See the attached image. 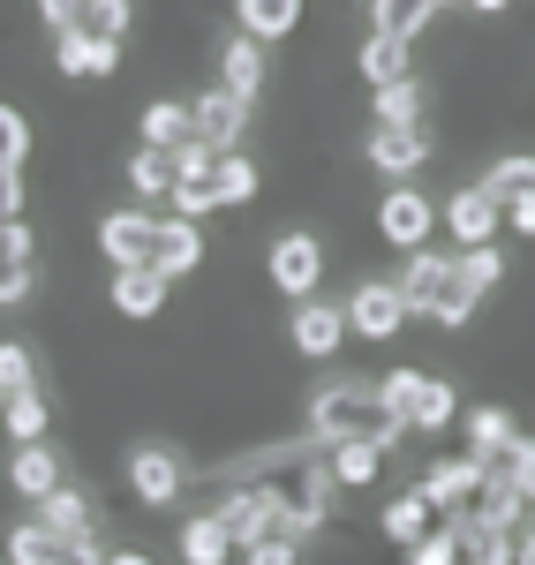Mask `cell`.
I'll return each mask as SVG.
<instances>
[{"label":"cell","mask_w":535,"mask_h":565,"mask_svg":"<svg viewBox=\"0 0 535 565\" xmlns=\"http://www.w3.org/2000/svg\"><path fill=\"white\" fill-rule=\"evenodd\" d=\"M212 513L226 521L234 551H249V543H265V535H287V498H279V482H234Z\"/></svg>","instance_id":"cell-1"},{"label":"cell","mask_w":535,"mask_h":565,"mask_svg":"<svg viewBox=\"0 0 535 565\" xmlns=\"http://www.w3.org/2000/svg\"><path fill=\"white\" fill-rule=\"evenodd\" d=\"M265 271L287 302H310V295H324V242H317L310 226H287V234H271Z\"/></svg>","instance_id":"cell-2"},{"label":"cell","mask_w":535,"mask_h":565,"mask_svg":"<svg viewBox=\"0 0 535 565\" xmlns=\"http://www.w3.org/2000/svg\"><path fill=\"white\" fill-rule=\"evenodd\" d=\"M438 234H446L452 249H491L497 234H505V204L483 181H468V189H452L446 204H438Z\"/></svg>","instance_id":"cell-3"},{"label":"cell","mask_w":535,"mask_h":565,"mask_svg":"<svg viewBox=\"0 0 535 565\" xmlns=\"http://www.w3.org/2000/svg\"><path fill=\"white\" fill-rule=\"evenodd\" d=\"M377 242L400 249V257L407 249H430V242H438V204H430L415 181H393L385 204H377Z\"/></svg>","instance_id":"cell-4"},{"label":"cell","mask_w":535,"mask_h":565,"mask_svg":"<svg viewBox=\"0 0 535 565\" xmlns=\"http://www.w3.org/2000/svg\"><path fill=\"white\" fill-rule=\"evenodd\" d=\"M347 332L370 340V348H393L407 332V302L393 279H355V295H347Z\"/></svg>","instance_id":"cell-5"},{"label":"cell","mask_w":535,"mask_h":565,"mask_svg":"<svg viewBox=\"0 0 535 565\" xmlns=\"http://www.w3.org/2000/svg\"><path fill=\"white\" fill-rule=\"evenodd\" d=\"M129 490H136V505L167 513L181 490H189V468H181V452H174V445H159V437L129 445Z\"/></svg>","instance_id":"cell-6"},{"label":"cell","mask_w":535,"mask_h":565,"mask_svg":"<svg viewBox=\"0 0 535 565\" xmlns=\"http://www.w3.org/2000/svg\"><path fill=\"white\" fill-rule=\"evenodd\" d=\"M287 348L302 354V362H332V354L347 348V302H324V295L295 302V317H287Z\"/></svg>","instance_id":"cell-7"},{"label":"cell","mask_w":535,"mask_h":565,"mask_svg":"<svg viewBox=\"0 0 535 565\" xmlns=\"http://www.w3.org/2000/svg\"><path fill=\"white\" fill-rule=\"evenodd\" d=\"M98 249H106V264L114 271H159V218L151 212H106L98 218Z\"/></svg>","instance_id":"cell-8"},{"label":"cell","mask_w":535,"mask_h":565,"mask_svg":"<svg viewBox=\"0 0 535 565\" xmlns=\"http://www.w3.org/2000/svg\"><path fill=\"white\" fill-rule=\"evenodd\" d=\"M189 136L204 143V151H242V136H249V98H234V90H204V98H189Z\"/></svg>","instance_id":"cell-9"},{"label":"cell","mask_w":535,"mask_h":565,"mask_svg":"<svg viewBox=\"0 0 535 565\" xmlns=\"http://www.w3.org/2000/svg\"><path fill=\"white\" fill-rule=\"evenodd\" d=\"M422 498L438 505V521H460V513L483 498V460H468V452H460V460H430V468H422Z\"/></svg>","instance_id":"cell-10"},{"label":"cell","mask_w":535,"mask_h":565,"mask_svg":"<svg viewBox=\"0 0 535 565\" xmlns=\"http://www.w3.org/2000/svg\"><path fill=\"white\" fill-rule=\"evenodd\" d=\"M362 159H370L385 181H415L422 167H430V136L422 129H385V121H377V129L362 136Z\"/></svg>","instance_id":"cell-11"},{"label":"cell","mask_w":535,"mask_h":565,"mask_svg":"<svg viewBox=\"0 0 535 565\" xmlns=\"http://www.w3.org/2000/svg\"><path fill=\"white\" fill-rule=\"evenodd\" d=\"M279 498H287V535L295 543H310L317 527L332 521V482H324V468H295V482H279Z\"/></svg>","instance_id":"cell-12"},{"label":"cell","mask_w":535,"mask_h":565,"mask_svg":"<svg viewBox=\"0 0 535 565\" xmlns=\"http://www.w3.org/2000/svg\"><path fill=\"white\" fill-rule=\"evenodd\" d=\"M393 287H400L407 317H430V302L452 287V257H446V249H407L400 271H393Z\"/></svg>","instance_id":"cell-13"},{"label":"cell","mask_w":535,"mask_h":565,"mask_svg":"<svg viewBox=\"0 0 535 565\" xmlns=\"http://www.w3.org/2000/svg\"><path fill=\"white\" fill-rule=\"evenodd\" d=\"M324 482L347 498V490H377V476H385V445H370V437H340V445H324Z\"/></svg>","instance_id":"cell-14"},{"label":"cell","mask_w":535,"mask_h":565,"mask_svg":"<svg viewBox=\"0 0 535 565\" xmlns=\"http://www.w3.org/2000/svg\"><path fill=\"white\" fill-rule=\"evenodd\" d=\"M39 287V249H31V226L23 218H0V309L31 302Z\"/></svg>","instance_id":"cell-15"},{"label":"cell","mask_w":535,"mask_h":565,"mask_svg":"<svg viewBox=\"0 0 535 565\" xmlns=\"http://www.w3.org/2000/svg\"><path fill=\"white\" fill-rule=\"evenodd\" d=\"M430 527H438V505L422 498V482H415V490H393V498H385V513H377V535H385L393 551H415Z\"/></svg>","instance_id":"cell-16"},{"label":"cell","mask_w":535,"mask_h":565,"mask_svg":"<svg viewBox=\"0 0 535 565\" xmlns=\"http://www.w3.org/2000/svg\"><path fill=\"white\" fill-rule=\"evenodd\" d=\"M234 31L257 45H279L302 31V0H234Z\"/></svg>","instance_id":"cell-17"},{"label":"cell","mask_w":535,"mask_h":565,"mask_svg":"<svg viewBox=\"0 0 535 565\" xmlns=\"http://www.w3.org/2000/svg\"><path fill=\"white\" fill-rule=\"evenodd\" d=\"M53 68H61L68 84L114 76V68H121V45H106V39H84V31H68V39H53Z\"/></svg>","instance_id":"cell-18"},{"label":"cell","mask_w":535,"mask_h":565,"mask_svg":"<svg viewBox=\"0 0 535 565\" xmlns=\"http://www.w3.org/2000/svg\"><path fill=\"white\" fill-rule=\"evenodd\" d=\"M8 482H15V498H31V505H39V498H53V490H61V452H53V445H15V460H8Z\"/></svg>","instance_id":"cell-19"},{"label":"cell","mask_w":535,"mask_h":565,"mask_svg":"<svg viewBox=\"0 0 535 565\" xmlns=\"http://www.w3.org/2000/svg\"><path fill=\"white\" fill-rule=\"evenodd\" d=\"M39 521L61 535V543H84V535H98V505H90V490H76V482H61L53 498H39Z\"/></svg>","instance_id":"cell-20"},{"label":"cell","mask_w":535,"mask_h":565,"mask_svg":"<svg viewBox=\"0 0 535 565\" xmlns=\"http://www.w3.org/2000/svg\"><path fill=\"white\" fill-rule=\"evenodd\" d=\"M196 264H204V218L167 212L159 218V271H167V279H189Z\"/></svg>","instance_id":"cell-21"},{"label":"cell","mask_w":535,"mask_h":565,"mask_svg":"<svg viewBox=\"0 0 535 565\" xmlns=\"http://www.w3.org/2000/svg\"><path fill=\"white\" fill-rule=\"evenodd\" d=\"M355 76L370 90L407 84V76H415V45H407V39H377V31H370V39H362V53H355Z\"/></svg>","instance_id":"cell-22"},{"label":"cell","mask_w":535,"mask_h":565,"mask_svg":"<svg viewBox=\"0 0 535 565\" xmlns=\"http://www.w3.org/2000/svg\"><path fill=\"white\" fill-rule=\"evenodd\" d=\"M106 295H114V309H121V317H136V324H143V317H159V309H167L174 279L143 264V271H114V287H106Z\"/></svg>","instance_id":"cell-23"},{"label":"cell","mask_w":535,"mask_h":565,"mask_svg":"<svg viewBox=\"0 0 535 565\" xmlns=\"http://www.w3.org/2000/svg\"><path fill=\"white\" fill-rule=\"evenodd\" d=\"M220 90H234V98L257 106V90H265V45H257V39L234 31V39L220 45Z\"/></svg>","instance_id":"cell-24"},{"label":"cell","mask_w":535,"mask_h":565,"mask_svg":"<svg viewBox=\"0 0 535 565\" xmlns=\"http://www.w3.org/2000/svg\"><path fill=\"white\" fill-rule=\"evenodd\" d=\"M438 8H446V0H370V31H377V39H422V31H430V23H438Z\"/></svg>","instance_id":"cell-25"},{"label":"cell","mask_w":535,"mask_h":565,"mask_svg":"<svg viewBox=\"0 0 535 565\" xmlns=\"http://www.w3.org/2000/svg\"><path fill=\"white\" fill-rule=\"evenodd\" d=\"M460 423V392L446 385V377H422L415 385V407H407V437H438Z\"/></svg>","instance_id":"cell-26"},{"label":"cell","mask_w":535,"mask_h":565,"mask_svg":"<svg viewBox=\"0 0 535 565\" xmlns=\"http://www.w3.org/2000/svg\"><path fill=\"white\" fill-rule=\"evenodd\" d=\"M181 565H234V535L220 513H189L181 521Z\"/></svg>","instance_id":"cell-27"},{"label":"cell","mask_w":535,"mask_h":565,"mask_svg":"<svg viewBox=\"0 0 535 565\" xmlns=\"http://www.w3.org/2000/svg\"><path fill=\"white\" fill-rule=\"evenodd\" d=\"M460 437H468V460H491V452H505L521 437V423H513V407H468Z\"/></svg>","instance_id":"cell-28"},{"label":"cell","mask_w":535,"mask_h":565,"mask_svg":"<svg viewBox=\"0 0 535 565\" xmlns=\"http://www.w3.org/2000/svg\"><path fill=\"white\" fill-rule=\"evenodd\" d=\"M0 430L15 437V445H39V437L53 430V399H45L39 385L15 392V399H0Z\"/></svg>","instance_id":"cell-29"},{"label":"cell","mask_w":535,"mask_h":565,"mask_svg":"<svg viewBox=\"0 0 535 565\" xmlns=\"http://www.w3.org/2000/svg\"><path fill=\"white\" fill-rule=\"evenodd\" d=\"M136 136H143L151 151H181V143H189V98H151L143 121H136Z\"/></svg>","instance_id":"cell-30"},{"label":"cell","mask_w":535,"mask_h":565,"mask_svg":"<svg viewBox=\"0 0 535 565\" xmlns=\"http://www.w3.org/2000/svg\"><path fill=\"white\" fill-rule=\"evenodd\" d=\"M513 551H521L513 527H483L460 513V565H513Z\"/></svg>","instance_id":"cell-31"},{"label":"cell","mask_w":535,"mask_h":565,"mask_svg":"<svg viewBox=\"0 0 535 565\" xmlns=\"http://www.w3.org/2000/svg\"><path fill=\"white\" fill-rule=\"evenodd\" d=\"M422 106H430V90L415 84V76H407V84H385L370 98V114H377L385 129H422Z\"/></svg>","instance_id":"cell-32"},{"label":"cell","mask_w":535,"mask_h":565,"mask_svg":"<svg viewBox=\"0 0 535 565\" xmlns=\"http://www.w3.org/2000/svg\"><path fill=\"white\" fill-rule=\"evenodd\" d=\"M129 189H136V196H174V151L136 143V151H129Z\"/></svg>","instance_id":"cell-33"},{"label":"cell","mask_w":535,"mask_h":565,"mask_svg":"<svg viewBox=\"0 0 535 565\" xmlns=\"http://www.w3.org/2000/svg\"><path fill=\"white\" fill-rule=\"evenodd\" d=\"M129 23H136V0H84V39H106V45H121L129 39Z\"/></svg>","instance_id":"cell-34"},{"label":"cell","mask_w":535,"mask_h":565,"mask_svg":"<svg viewBox=\"0 0 535 565\" xmlns=\"http://www.w3.org/2000/svg\"><path fill=\"white\" fill-rule=\"evenodd\" d=\"M53 543H61V535H53V527L31 513V521L8 527V565H53Z\"/></svg>","instance_id":"cell-35"},{"label":"cell","mask_w":535,"mask_h":565,"mask_svg":"<svg viewBox=\"0 0 535 565\" xmlns=\"http://www.w3.org/2000/svg\"><path fill=\"white\" fill-rule=\"evenodd\" d=\"M39 385V354L31 340H0V399H15V392Z\"/></svg>","instance_id":"cell-36"},{"label":"cell","mask_w":535,"mask_h":565,"mask_svg":"<svg viewBox=\"0 0 535 565\" xmlns=\"http://www.w3.org/2000/svg\"><path fill=\"white\" fill-rule=\"evenodd\" d=\"M452 264H460V279L475 287V295H491V287H505V249H452Z\"/></svg>","instance_id":"cell-37"},{"label":"cell","mask_w":535,"mask_h":565,"mask_svg":"<svg viewBox=\"0 0 535 565\" xmlns=\"http://www.w3.org/2000/svg\"><path fill=\"white\" fill-rule=\"evenodd\" d=\"M483 189H491L497 204H505V196H521V189H535V159H528V151H505V159H491Z\"/></svg>","instance_id":"cell-38"},{"label":"cell","mask_w":535,"mask_h":565,"mask_svg":"<svg viewBox=\"0 0 535 565\" xmlns=\"http://www.w3.org/2000/svg\"><path fill=\"white\" fill-rule=\"evenodd\" d=\"M407 565H460V521H438L415 551H407Z\"/></svg>","instance_id":"cell-39"},{"label":"cell","mask_w":535,"mask_h":565,"mask_svg":"<svg viewBox=\"0 0 535 565\" xmlns=\"http://www.w3.org/2000/svg\"><path fill=\"white\" fill-rule=\"evenodd\" d=\"M31 159V121L15 106H0V167H23Z\"/></svg>","instance_id":"cell-40"},{"label":"cell","mask_w":535,"mask_h":565,"mask_svg":"<svg viewBox=\"0 0 535 565\" xmlns=\"http://www.w3.org/2000/svg\"><path fill=\"white\" fill-rule=\"evenodd\" d=\"M415 385H422V370H385V377H377V399H385V407H393V415L407 423V407H415Z\"/></svg>","instance_id":"cell-41"},{"label":"cell","mask_w":535,"mask_h":565,"mask_svg":"<svg viewBox=\"0 0 535 565\" xmlns=\"http://www.w3.org/2000/svg\"><path fill=\"white\" fill-rule=\"evenodd\" d=\"M242 565H302V543L295 535H265V543H249Z\"/></svg>","instance_id":"cell-42"},{"label":"cell","mask_w":535,"mask_h":565,"mask_svg":"<svg viewBox=\"0 0 535 565\" xmlns=\"http://www.w3.org/2000/svg\"><path fill=\"white\" fill-rule=\"evenodd\" d=\"M39 23L53 31V39H68V31L84 23V0H39Z\"/></svg>","instance_id":"cell-43"},{"label":"cell","mask_w":535,"mask_h":565,"mask_svg":"<svg viewBox=\"0 0 535 565\" xmlns=\"http://www.w3.org/2000/svg\"><path fill=\"white\" fill-rule=\"evenodd\" d=\"M226 196H234V204H249V196H257V159L226 151Z\"/></svg>","instance_id":"cell-44"},{"label":"cell","mask_w":535,"mask_h":565,"mask_svg":"<svg viewBox=\"0 0 535 565\" xmlns=\"http://www.w3.org/2000/svg\"><path fill=\"white\" fill-rule=\"evenodd\" d=\"M505 234H521V242H535V189H521V196H505Z\"/></svg>","instance_id":"cell-45"},{"label":"cell","mask_w":535,"mask_h":565,"mask_svg":"<svg viewBox=\"0 0 535 565\" xmlns=\"http://www.w3.org/2000/svg\"><path fill=\"white\" fill-rule=\"evenodd\" d=\"M53 565H106V551H98V535H84V543H53Z\"/></svg>","instance_id":"cell-46"},{"label":"cell","mask_w":535,"mask_h":565,"mask_svg":"<svg viewBox=\"0 0 535 565\" xmlns=\"http://www.w3.org/2000/svg\"><path fill=\"white\" fill-rule=\"evenodd\" d=\"M23 212V167H0V218Z\"/></svg>","instance_id":"cell-47"},{"label":"cell","mask_w":535,"mask_h":565,"mask_svg":"<svg viewBox=\"0 0 535 565\" xmlns=\"http://www.w3.org/2000/svg\"><path fill=\"white\" fill-rule=\"evenodd\" d=\"M106 565H159L151 551H106Z\"/></svg>","instance_id":"cell-48"},{"label":"cell","mask_w":535,"mask_h":565,"mask_svg":"<svg viewBox=\"0 0 535 565\" xmlns=\"http://www.w3.org/2000/svg\"><path fill=\"white\" fill-rule=\"evenodd\" d=\"M513 565H535V521L521 527V551H513Z\"/></svg>","instance_id":"cell-49"},{"label":"cell","mask_w":535,"mask_h":565,"mask_svg":"<svg viewBox=\"0 0 535 565\" xmlns=\"http://www.w3.org/2000/svg\"><path fill=\"white\" fill-rule=\"evenodd\" d=\"M460 8H475V15H505L513 0H460Z\"/></svg>","instance_id":"cell-50"}]
</instances>
